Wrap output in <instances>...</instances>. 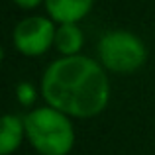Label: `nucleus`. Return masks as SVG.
Returning a JSON list of instances; mask_svg holds the SVG:
<instances>
[{"label": "nucleus", "instance_id": "nucleus-4", "mask_svg": "<svg viewBox=\"0 0 155 155\" xmlns=\"http://www.w3.org/2000/svg\"><path fill=\"white\" fill-rule=\"evenodd\" d=\"M55 20H49L47 16H28L12 34V43L22 55L26 57H39L49 51V47L55 41Z\"/></svg>", "mask_w": 155, "mask_h": 155}, {"label": "nucleus", "instance_id": "nucleus-1", "mask_svg": "<svg viewBox=\"0 0 155 155\" xmlns=\"http://www.w3.org/2000/svg\"><path fill=\"white\" fill-rule=\"evenodd\" d=\"M47 104L71 118H94L108 106L110 81L104 65L84 55H63L45 69L39 84Z\"/></svg>", "mask_w": 155, "mask_h": 155}, {"label": "nucleus", "instance_id": "nucleus-5", "mask_svg": "<svg viewBox=\"0 0 155 155\" xmlns=\"http://www.w3.org/2000/svg\"><path fill=\"white\" fill-rule=\"evenodd\" d=\"M94 0H45V8L51 20L59 24L81 22L92 10Z\"/></svg>", "mask_w": 155, "mask_h": 155}, {"label": "nucleus", "instance_id": "nucleus-6", "mask_svg": "<svg viewBox=\"0 0 155 155\" xmlns=\"http://www.w3.org/2000/svg\"><path fill=\"white\" fill-rule=\"evenodd\" d=\"M24 137H26L24 118L6 114L2 118V132H0V155H12L22 145Z\"/></svg>", "mask_w": 155, "mask_h": 155}, {"label": "nucleus", "instance_id": "nucleus-8", "mask_svg": "<svg viewBox=\"0 0 155 155\" xmlns=\"http://www.w3.org/2000/svg\"><path fill=\"white\" fill-rule=\"evenodd\" d=\"M18 100L22 104H31L35 100V88L30 83H22L18 87Z\"/></svg>", "mask_w": 155, "mask_h": 155}, {"label": "nucleus", "instance_id": "nucleus-7", "mask_svg": "<svg viewBox=\"0 0 155 155\" xmlns=\"http://www.w3.org/2000/svg\"><path fill=\"white\" fill-rule=\"evenodd\" d=\"M55 49L61 55H77L84 45V35L77 22H65L59 24L55 30V41H53Z\"/></svg>", "mask_w": 155, "mask_h": 155}, {"label": "nucleus", "instance_id": "nucleus-2", "mask_svg": "<svg viewBox=\"0 0 155 155\" xmlns=\"http://www.w3.org/2000/svg\"><path fill=\"white\" fill-rule=\"evenodd\" d=\"M69 114L47 104L24 116L26 140L39 155H69L75 145V128Z\"/></svg>", "mask_w": 155, "mask_h": 155}, {"label": "nucleus", "instance_id": "nucleus-3", "mask_svg": "<svg viewBox=\"0 0 155 155\" xmlns=\"http://www.w3.org/2000/svg\"><path fill=\"white\" fill-rule=\"evenodd\" d=\"M98 57L106 71L116 75H130L143 67L147 49L136 34L116 30L102 35L98 43Z\"/></svg>", "mask_w": 155, "mask_h": 155}, {"label": "nucleus", "instance_id": "nucleus-9", "mask_svg": "<svg viewBox=\"0 0 155 155\" xmlns=\"http://www.w3.org/2000/svg\"><path fill=\"white\" fill-rule=\"evenodd\" d=\"M12 2H16L20 8H26V10H30V8L39 6V4H41V2H45V0H12Z\"/></svg>", "mask_w": 155, "mask_h": 155}]
</instances>
